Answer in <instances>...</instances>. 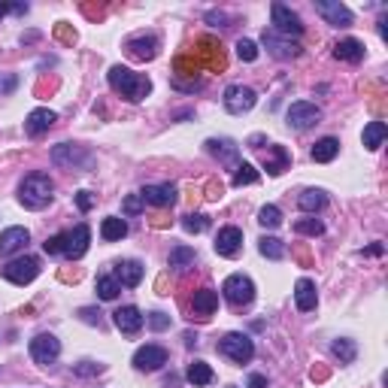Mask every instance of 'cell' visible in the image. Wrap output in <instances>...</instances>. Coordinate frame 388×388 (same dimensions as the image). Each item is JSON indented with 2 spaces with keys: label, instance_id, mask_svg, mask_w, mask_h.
<instances>
[{
  "label": "cell",
  "instance_id": "cell-37",
  "mask_svg": "<svg viewBox=\"0 0 388 388\" xmlns=\"http://www.w3.org/2000/svg\"><path fill=\"white\" fill-rule=\"evenodd\" d=\"M294 234H300V237H322L324 234V224L319 222V218H298L294 222Z\"/></svg>",
  "mask_w": 388,
  "mask_h": 388
},
{
  "label": "cell",
  "instance_id": "cell-14",
  "mask_svg": "<svg viewBox=\"0 0 388 388\" xmlns=\"http://www.w3.org/2000/svg\"><path fill=\"white\" fill-rule=\"evenodd\" d=\"M315 12L324 18L328 25H334V27H349L352 25V10L346 3H340V0H319L315 3Z\"/></svg>",
  "mask_w": 388,
  "mask_h": 388
},
{
  "label": "cell",
  "instance_id": "cell-40",
  "mask_svg": "<svg viewBox=\"0 0 388 388\" xmlns=\"http://www.w3.org/2000/svg\"><path fill=\"white\" fill-rule=\"evenodd\" d=\"M143 209H146V203H143V197H140V194H128V197H125V201H122V213L128 216V218L140 216V213H143Z\"/></svg>",
  "mask_w": 388,
  "mask_h": 388
},
{
  "label": "cell",
  "instance_id": "cell-10",
  "mask_svg": "<svg viewBox=\"0 0 388 388\" xmlns=\"http://www.w3.org/2000/svg\"><path fill=\"white\" fill-rule=\"evenodd\" d=\"M222 103H224V109H228L231 116H243V112H249L258 103V94L249 86H228L224 88Z\"/></svg>",
  "mask_w": 388,
  "mask_h": 388
},
{
  "label": "cell",
  "instance_id": "cell-13",
  "mask_svg": "<svg viewBox=\"0 0 388 388\" xmlns=\"http://www.w3.org/2000/svg\"><path fill=\"white\" fill-rule=\"evenodd\" d=\"M125 49H128V55L133 61H152L161 49V40L155 34H133L128 43H125Z\"/></svg>",
  "mask_w": 388,
  "mask_h": 388
},
{
  "label": "cell",
  "instance_id": "cell-47",
  "mask_svg": "<svg viewBox=\"0 0 388 388\" xmlns=\"http://www.w3.org/2000/svg\"><path fill=\"white\" fill-rule=\"evenodd\" d=\"M207 22L213 25V27H224V22H228V16H224V12H207Z\"/></svg>",
  "mask_w": 388,
  "mask_h": 388
},
{
  "label": "cell",
  "instance_id": "cell-24",
  "mask_svg": "<svg viewBox=\"0 0 388 388\" xmlns=\"http://www.w3.org/2000/svg\"><path fill=\"white\" fill-rule=\"evenodd\" d=\"M207 149H209V155H216L222 164H228V167H234V170H237L240 152H237L234 140H207Z\"/></svg>",
  "mask_w": 388,
  "mask_h": 388
},
{
  "label": "cell",
  "instance_id": "cell-7",
  "mask_svg": "<svg viewBox=\"0 0 388 388\" xmlns=\"http://www.w3.org/2000/svg\"><path fill=\"white\" fill-rule=\"evenodd\" d=\"M270 16H273V27H270V31L282 34V37H300V34H303V22H300V16L292 10V6L273 3L270 6Z\"/></svg>",
  "mask_w": 388,
  "mask_h": 388
},
{
  "label": "cell",
  "instance_id": "cell-17",
  "mask_svg": "<svg viewBox=\"0 0 388 388\" xmlns=\"http://www.w3.org/2000/svg\"><path fill=\"white\" fill-rule=\"evenodd\" d=\"M112 322H116V328L122 331L125 337H133V334H140V328H143L146 319L133 303H128V307H118L116 313H112Z\"/></svg>",
  "mask_w": 388,
  "mask_h": 388
},
{
  "label": "cell",
  "instance_id": "cell-23",
  "mask_svg": "<svg viewBox=\"0 0 388 388\" xmlns=\"http://www.w3.org/2000/svg\"><path fill=\"white\" fill-rule=\"evenodd\" d=\"M294 303H298L300 313H313L319 294H315V282L313 279H298L294 282Z\"/></svg>",
  "mask_w": 388,
  "mask_h": 388
},
{
  "label": "cell",
  "instance_id": "cell-12",
  "mask_svg": "<svg viewBox=\"0 0 388 388\" xmlns=\"http://www.w3.org/2000/svg\"><path fill=\"white\" fill-rule=\"evenodd\" d=\"M167 364V349L164 346H140L137 352H133V367L137 370H146V373H155V370H161V367Z\"/></svg>",
  "mask_w": 388,
  "mask_h": 388
},
{
  "label": "cell",
  "instance_id": "cell-35",
  "mask_svg": "<svg viewBox=\"0 0 388 388\" xmlns=\"http://www.w3.org/2000/svg\"><path fill=\"white\" fill-rule=\"evenodd\" d=\"M331 352L340 358V364H352L355 361V355H358V346L352 340H346V337H337V340L331 343Z\"/></svg>",
  "mask_w": 388,
  "mask_h": 388
},
{
  "label": "cell",
  "instance_id": "cell-27",
  "mask_svg": "<svg viewBox=\"0 0 388 388\" xmlns=\"http://www.w3.org/2000/svg\"><path fill=\"white\" fill-rule=\"evenodd\" d=\"M192 307H194V313L197 315H213L216 309H218V294L213 292V288H201V292H194V300H192Z\"/></svg>",
  "mask_w": 388,
  "mask_h": 388
},
{
  "label": "cell",
  "instance_id": "cell-41",
  "mask_svg": "<svg viewBox=\"0 0 388 388\" xmlns=\"http://www.w3.org/2000/svg\"><path fill=\"white\" fill-rule=\"evenodd\" d=\"M237 58L246 61V64H252V61L258 58V46L252 43V40H237Z\"/></svg>",
  "mask_w": 388,
  "mask_h": 388
},
{
  "label": "cell",
  "instance_id": "cell-25",
  "mask_svg": "<svg viewBox=\"0 0 388 388\" xmlns=\"http://www.w3.org/2000/svg\"><path fill=\"white\" fill-rule=\"evenodd\" d=\"M116 279H118V285L137 288L140 282H143V264H140V261H118L116 264Z\"/></svg>",
  "mask_w": 388,
  "mask_h": 388
},
{
  "label": "cell",
  "instance_id": "cell-8",
  "mask_svg": "<svg viewBox=\"0 0 388 388\" xmlns=\"http://www.w3.org/2000/svg\"><path fill=\"white\" fill-rule=\"evenodd\" d=\"M319 118H322V109L313 101H298L285 112L288 128H294V131H309L313 125H319Z\"/></svg>",
  "mask_w": 388,
  "mask_h": 388
},
{
  "label": "cell",
  "instance_id": "cell-3",
  "mask_svg": "<svg viewBox=\"0 0 388 388\" xmlns=\"http://www.w3.org/2000/svg\"><path fill=\"white\" fill-rule=\"evenodd\" d=\"M218 352L224 358H231L234 364H249L255 358V343H252V337L240 334V331H231V334H224L218 340Z\"/></svg>",
  "mask_w": 388,
  "mask_h": 388
},
{
  "label": "cell",
  "instance_id": "cell-20",
  "mask_svg": "<svg viewBox=\"0 0 388 388\" xmlns=\"http://www.w3.org/2000/svg\"><path fill=\"white\" fill-rule=\"evenodd\" d=\"M27 243H31L27 228H6L3 234H0V255H16Z\"/></svg>",
  "mask_w": 388,
  "mask_h": 388
},
{
  "label": "cell",
  "instance_id": "cell-18",
  "mask_svg": "<svg viewBox=\"0 0 388 388\" xmlns=\"http://www.w3.org/2000/svg\"><path fill=\"white\" fill-rule=\"evenodd\" d=\"M143 203H152V207H173L176 203V185L173 182H161V185H146L143 192Z\"/></svg>",
  "mask_w": 388,
  "mask_h": 388
},
{
  "label": "cell",
  "instance_id": "cell-34",
  "mask_svg": "<svg viewBox=\"0 0 388 388\" xmlns=\"http://www.w3.org/2000/svg\"><path fill=\"white\" fill-rule=\"evenodd\" d=\"M97 298L101 300H116L118 298V292H122V285H118V279L116 276H109V273H101L97 276Z\"/></svg>",
  "mask_w": 388,
  "mask_h": 388
},
{
  "label": "cell",
  "instance_id": "cell-46",
  "mask_svg": "<svg viewBox=\"0 0 388 388\" xmlns=\"http://www.w3.org/2000/svg\"><path fill=\"white\" fill-rule=\"evenodd\" d=\"M76 207H79L82 213H88V209L94 207V194H91V192H79V194H76Z\"/></svg>",
  "mask_w": 388,
  "mask_h": 388
},
{
  "label": "cell",
  "instance_id": "cell-6",
  "mask_svg": "<svg viewBox=\"0 0 388 388\" xmlns=\"http://www.w3.org/2000/svg\"><path fill=\"white\" fill-rule=\"evenodd\" d=\"M261 43H264L267 52H270L273 58H279V61H292V58H298V55L303 52L298 40L282 37V34L270 31V27H264V34H261Z\"/></svg>",
  "mask_w": 388,
  "mask_h": 388
},
{
  "label": "cell",
  "instance_id": "cell-30",
  "mask_svg": "<svg viewBox=\"0 0 388 388\" xmlns=\"http://www.w3.org/2000/svg\"><path fill=\"white\" fill-rule=\"evenodd\" d=\"M324 203H328V194H324L322 188H307V192L298 197V207L303 213H319V209H324Z\"/></svg>",
  "mask_w": 388,
  "mask_h": 388
},
{
  "label": "cell",
  "instance_id": "cell-1",
  "mask_svg": "<svg viewBox=\"0 0 388 388\" xmlns=\"http://www.w3.org/2000/svg\"><path fill=\"white\" fill-rule=\"evenodd\" d=\"M107 82H109V88L116 91V94H122L125 101H131V103L146 101V97H149V91H152L149 76L133 73L131 67H122V64H112L109 67Z\"/></svg>",
  "mask_w": 388,
  "mask_h": 388
},
{
  "label": "cell",
  "instance_id": "cell-9",
  "mask_svg": "<svg viewBox=\"0 0 388 388\" xmlns=\"http://www.w3.org/2000/svg\"><path fill=\"white\" fill-rule=\"evenodd\" d=\"M27 352H31V358L37 361L40 367H49L58 361L61 355V340L55 334H37L31 340V346H27Z\"/></svg>",
  "mask_w": 388,
  "mask_h": 388
},
{
  "label": "cell",
  "instance_id": "cell-39",
  "mask_svg": "<svg viewBox=\"0 0 388 388\" xmlns=\"http://www.w3.org/2000/svg\"><path fill=\"white\" fill-rule=\"evenodd\" d=\"M182 228H185L188 234H203V231L209 228V216H203V213H188V216H182Z\"/></svg>",
  "mask_w": 388,
  "mask_h": 388
},
{
  "label": "cell",
  "instance_id": "cell-50",
  "mask_svg": "<svg viewBox=\"0 0 388 388\" xmlns=\"http://www.w3.org/2000/svg\"><path fill=\"white\" fill-rule=\"evenodd\" d=\"M383 252H385L383 243H373V246H367V249H364V255H383Z\"/></svg>",
  "mask_w": 388,
  "mask_h": 388
},
{
  "label": "cell",
  "instance_id": "cell-11",
  "mask_svg": "<svg viewBox=\"0 0 388 388\" xmlns=\"http://www.w3.org/2000/svg\"><path fill=\"white\" fill-rule=\"evenodd\" d=\"M52 161L58 167H67V170H76V167L88 164L91 161V152L86 146H76V143H61L52 149Z\"/></svg>",
  "mask_w": 388,
  "mask_h": 388
},
{
  "label": "cell",
  "instance_id": "cell-19",
  "mask_svg": "<svg viewBox=\"0 0 388 388\" xmlns=\"http://www.w3.org/2000/svg\"><path fill=\"white\" fill-rule=\"evenodd\" d=\"M55 122H58V116H55L52 109L40 107V109H31V112H27V118H25V131L31 133V137H40V133H46Z\"/></svg>",
  "mask_w": 388,
  "mask_h": 388
},
{
  "label": "cell",
  "instance_id": "cell-26",
  "mask_svg": "<svg viewBox=\"0 0 388 388\" xmlns=\"http://www.w3.org/2000/svg\"><path fill=\"white\" fill-rule=\"evenodd\" d=\"M309 155H313L315 164H331V161L340 155V140H337V137H322L319 143L313 146V152H309Z\"/></svg>",
  "mask_w": 388,
  "mask_h": 388
},
{
  "label": "cell",
  "instance_id": "cell-29",
  "mask_svg": "<svg viewBox=\"0 0 388 388\" xmlns=\"http://www.w3.org/2000/svg\"><path fill=\"white\" fill-rule=\"evenodd\" d=\"M101 237L107 240V243H116V240L128 237V222H125V218H118V216L103 218V222H101Z\"/></svg>",
  "mask_w": 388,
  "mask_h": 388
},
{
  "label": "cell",
  "instance_id": "cell-49",
  "mask_svg": "<svg viewBox=\"0 0 388 388\" xmlns=\"http://www.w3.org/2000/svg\"><path fill=\"white\" fill-rule=\"evenodd\" d=\"M58 37L64 40V43H73V40H76V31H67L64 25H58Z\"/></svg>",
  "mask_w": 388,
  "mask_h": 388
},
{
  "label": "cell",
  "instance_id": "cell-22",
  "mask_svg": "<svg viewBox=\"0 0 388 388\" xmlns=\"http://www.w3.org/2000/svg\"><path fill=\"white\" fill-rule=\"evenodd\" d=\"M334 58L337 61H346V64H361L364 61V43L355 37H346L334 46Z\"/></svg>",
  "mask_w": 388,
  "mask_h": 388
},
{
  "label": "cell",
  "instance_id": "cell-16",
  "mask_svg": "<svg viewBox=\"0 0 388 388\" xmlns=\"http://www.w3.org/2000/svg\"><path fill=\"white\" fill-rule=\"evenodd\" d=\"M88 243H91V228L88 224H76L73 231H64V255L67 258H82L88 252Z\"/></svg>",
  "mask_w": 388,
  "mask_h": 388
},
{
  "label": "cell",
  "instance_id": "cell-21",
  "mask_svg": "<svg viewBox=\"0 0 388 388\" xmlns=\"http://www.w3.org/2000/svg\"><path fill=\"white\" fill-rule=\"evenodd\" d=\"M288 164H292V155L285 152V146H267V152H264V170L270 173V176H282L288 170Z\"/></svg>",
  "mask_w": 388,
  "mask_h": 388
},
{
  "label": "cell",
  "instance_id": "cell-32",
  "mask_svg": "<svg viewBox=\"0 0 388 388\" xmlns=\"http://www.w3.org/2000/svg\"><path fill=\"white\" fill-rule=\"evenodd\" d=\"M194 249L192 246H173L170 249V258H167V264L173 267V270H185V267L194 264Z\"/></svg>",
  "mask_w": 388,
  "mask_h": 388
},
{
  "label": "cell",
  "instance_id": "cell-44",
  "mask_svg": "<svg viewBox=\"0 0 388 388\" xmlns=\"http://www.w3.org/2000/svg\"><path fill=\"white\" fill-rule=\"evenodd\" d=\"M149 328L152 331H167L170 328V315L167 313H149Z\"/></svg>",
  "mask_w": 388,
  "mask_h": 388
},
{
  "label": "cell",
  "instance_id": "cell-43",
  "mask_svg": "<svg viewBox=\"0 0 388 388\" xmlns=\"http://www.w3.org/2000/svg\"><path fill=\"white\" fill-rule=\"evenodd\" d=\"M79 319L88 322V324H97V328H103V313H101V309H94V307H82Z\"/></svg>",
  "mask_w": 388,
  "mask_h": 388
},
{
  "label": "cell",
  "instance_id": "cell-45",
  "mask_svg": "<svg viewBox=\"0 0 388 388\" xmlns=\"http://www.w3.org/2000/svg\"><path fill=\"white\" fill-rule=\"evenodd\" d=\"M76 376H94V373H103V364H94V361H82L73 367Z\"/></svg>",
  "mask_w": 388,
  "mask_h": 388
},
{
  "label": "cell",
  "instance_id": "cell-15",
  "mask_svg": "<svg viewBox=\"0 0 388 388\" xmlns=\"http://www.w3.org/2000/svg\"><path fill=\"white\" fill-rule=\"evenodd\" d=\"M216 255L222 258H234L240 249H243V231L234 228V224H228V228H222L216 234V243H213Z\"/></svg>",
  "mask_w": 388,
  "mask_h": 388
},
{
  "label": "cell",
  "instance_id": "cell-5",
  "mask_svg": "<svg viewBox=\"0 0 388 388\" xmlns=\"http://www.w3.org/2000/svg\"><path fill=\"white\" fill-rule=\"evenodd\" d=\"M0 276L6 282H12V285H27V282H34L40 276V258L25 255V258L10 261V264L0 267Z\"/></svg>",
  "mask_w": 388,
  "mask_h": 388
},
{
  "label": "cell",
  "instance_id": "cell-36",
  "mask_svg": "<svg viewBox=\"0 0 388 388\" xmlns=\"http://www.w3.org/2000/svg\"><path fill=\"white\" fill-rule=\"evenodd\" d=\"M258 179H261V173L252 164H246V161H243V164H237L234 179H231V182H234V188H243V185H255Z\"/></svg>",
  "mask_w": 388,
  "mask_h": 388
},
{
  "label": "cell",
  "instance_id": "cell-31",
  "mask_svg": "<svg viewBox=\"0 0 388 388\" xmlns=\"http://www.w3.org/2000/svg\"><path fill=\"white\" fill-rule=\"evenodd\" d=\"M185 379L192 385H209L213 383V367H209L207 361H192L185 370Z\"/></svg>",
  "mask_w": 388,
  "mask_h": 388
},
{
  "label": "cell",
  "instance_id": "cell-48",
  "mask_svg": "<svg viewBox=\"0 0 388 388\" xmlns=\"http://www.w3.org/2000/svg\"><path fill=\"white\" fill-rule=\"evenodd\" d=\"M249 388H267V379L261 376V373H252V376H249Z\"/></svg>",
  "mask_w": 388,
  "mask_h": 388
},
{
  "label": "cell",
  "instance_id": "cell-51",
  "mask_svg": "<svg viewBox=\"0 0 388 388\" xmlns=\"http://www.w3.org/2000/svg\"><path fill=\"white\" fill-rule=\"evenodd\" d=\"M209 201H218V197H222V185H216V182H209Z\"/></svg>",
  "mask_w": 388,
  "mask_h": 388
},
{
  "label": "cell",
  "instance_id": "cell-42",
  "mask_svg": "<svg viewBox=\"0 0 388 388\" xmlns=\"http://www.w3.org/2000/svg\"><path fill=\"white\" fill-rule=\"evenodd\" d=\"M43 252L46 255H64V234H55L43 243Z\"/></svg>",
  "mask_w": 388,
  "mask_h": 388
},
{
  "label": "cell",
  "instance_id": "cell-28",
  "mask_svg": "<svg viewBox=\"0 0 388 388\" xmlns=\"http://www.w3.org/2000/svg\"><path fill=\"white\" fill-rule=\"evenodd\" d=\"M385 137H388V128H385V122H370V125H364V133H361V143H364V149H370V152H376L379 146L385 143Z\"/></svg>",
  "mask_w": 388,
  "mask_h": 388
},
{
  "label": "cell",
  "instance_id": "cell-38",
  "mask_svg": "<svg viewBox=\"0 0 388 388\" xmlns=\"http://www.w3.org/2000/svg\"><path fill=\"white\" fill-rule=\"evenodd\" d=\"M258 224L261 228H279L282 224V209L279 207H273V203H267V207H261V213H258Z\"/></svg>",
  "mask_w": 388,
  "mask_h": 388
},
{
  "label": "cell",
  "instance_id": "cell-33",
  "mask_svg": "<svg viewBox=\"0 0 388 388\" xmlns=\"http://www.w3.org/2000/svg\"><path fill=\"white\" fill-rule=\"evenodd\" d=\"M258 252L264 258H270V261H279V258H285V243H282L279 237H261L258 240Z\"/></svg>",
  "mask_w": 388,
  "mask_h": 388
},
{
  "label": "cell",
  "instance_id": "cell-4",
  "mask_svg": "<svg viewBox=\"0 0 388 388\" xmlns=\"http://www.w3.org/2000/svg\"><path fill=\"white\" fill-rule=\"evenodd\" d=\"M222 292H224V300L240 309V307H249V303L255 300V282L246 276V273H231V276L224 279Z\"/></svg>",
  "mask_w": 388,
  "mask_h": 388
},
{
  "label": "cell",
  "instance_id": "cell-2",
  "mask_svg": "<svg viewBox=\"0 0 388 388\" xmlns=\"http://www.w3.org/2000/svg\"><path fill=\"white\" fill-rule=\"evenodd\" d=\"M55 197V182L49 173H27L18 185V203L27 209H46Z\"/></svg>",
  "mask_w": 388,
  "mask_h": 388
}]
</instances>
